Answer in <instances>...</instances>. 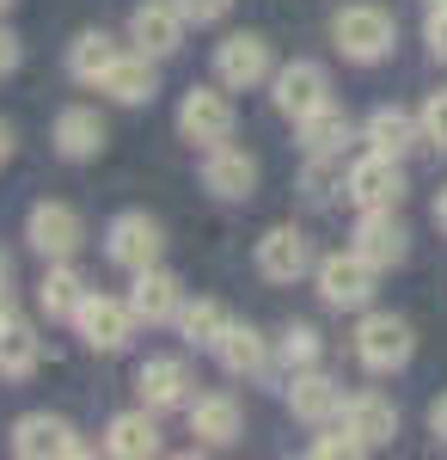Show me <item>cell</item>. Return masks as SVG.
Here are the masks:
<instances>
[{"instance_id": "obj_7", "label": "cell", "mask_w": 447, "mask_h": 460, "mask_svg": "<svg viewBox=\"0 0 447 460\" xmlns=\"http://www.w3.org/2000/svg\"><path fill=\"white\" fill-rule=\"evenodd\" d=\"M405 160H392V154H362V160H349L344 172V197L355 203V209H399L405 203Z\"/></svg>"}, {"instance_id": "obj_24", "label": "cell", "mask_w": 447, "mask_h": 460, "mask_svg": "<svg viewBox=\"0 0 447 460\" xmlns=\"http://www.w3.org/2000/svg\"><path fill=\"white\" fill-rule=\"evenodd\" d=\"M344 424L355 429L362 448L374 455V448H386V442L399 436V405L380 399V393H355V399H344Z\"/></svg>"}, {"instance_id": "obj_40", "label": "cell", "mask_w": 447, "mask_h": 460, "mask_svg": "<svg viewBox=\"0 0 447 460\" xmlns=\"http://www.w3.org/2000/svg\"><path fill=\"white\" fill-rule=\"evenodd\" d=\"M435 227H442V234H447V184H442V190H435Z\"/></svg>"}, {"instance_id": "obj_34", "label": "cell", "mask_w": 447, "mask_h": 460, "mask_svg": "<svg viewBox=\"0 0 447 460\" xmlns=\"http://www.w3.org/2000/svg\"><path fill=\"white\" fill-rule=\"evenodd\" d=\"M307 455H312V460H355V455H368V448H362V436L344 424V429H331V436H319Z\"/></svg>"}, {"instance_id": "obj_39", "label": "cell", "mask_w": 447, "mask_h": 460, "mask_svg": "<svg viewBox=\"0 0 447 460\" xmlns=\"http://www.w3.org/2000/svg\"><path fill=\"white\" fill-rule=\"evenodd\" d=\"M6 160H13V123L0 117V166H6Z\"/></svg>"}, {"instance_id": "obj_42", "label": "cell", "mask_w": 447, "mask_h": 460, "mask_svg": "<svg viewBox=\"0 0 447 460\" xmlns=\"http://www.w3.org/2000/svg\"><path fill=\"white\" fill-rule=\"evenodd\" d=\"M0 283H13V264H6V252H0Z\"/></svg>"}, {"instance_id": "obj_36", "label": "cell", "mask_w": 447, "mask_h": 460, "mask_svg": "<svg viewBox=\"0 0 447 460\" xmlns=\"http://www.w3.org/2000/svg\"><path fill=\"white\" fill-rule=\"evenodd\" d=\"M423 43H429V56L447 62V6H429V25H423Z\"/></svg>"}, {"instance_id": "obj_28", "label": "cell", "mask_w": 447, "mask_h": 460, "mask_svg": "<svg viewBox=\"0 0 447 460\" xmlns=\"http://www.w3.org/2000/svg\"><path fill=\"white\" fill-rule=\"evenodd\" d=\"M301 147L307 154H344L349 147V136H355V123H349V111H337V105H319V111H307L301 123Z\"/></svg>"}, {"instance_id": "obj_11", "label": "cell", "mask_w": 447, "mask_h": 460, "mask_svg": "<svg viewBox=\"0 0 447 460\" xmlns=\"http://www.w3.org/2000/svg\"><path fill=\"white\" fill-rule=\"evenodd\" d=\"M203 190L221 197V203H245V197L258 190V154L240 147L233 136L215 142V147H203Z\"/></svg>"}, {"instance_id": "obj_35", "label": "cell", "mask_w": 447, "mask_h": 460, "mask_svg": "<svg viewBox=\"0 0 447 460\" xmlns=\"http://www.w3.org/2000/svg\"><path fill=\"white\" fill-rule=\"evenodd\" d=\"M178 6H184L190 25H221V19L233 13V0H178Z\"/></svg>"}, {"instance_id": "obj_41", "label": "cell", "mask_w": 447, "mask_h": 460, "mask_svg": "<svg viewBox=\"0 0 447 460\" xmlns=\"http://www.w3.org/2000/svg\"><path fill=\"white\" fill-rule=\"evenodd\" d=\"M19 307H13V283H0V319H13Z\"/></svg>"}, {"instance_id": "obj_9", "label": "cell", "mask_w": 447, "mask_h": 460, "mask_svg": "<svg viewBox=\"0 0 447 460\" xmlns=\"http://www.w3.org/2000/svg\"><path fill=\"white\" fill-rule=\"evenodd\" d=\"M178 136L190 147H215L233 136V99H227V86L215 80V86H190L184 99H178Z\"/></svg>"}, {"instance_id": "obj_26", "label": "cell", "mask_w": 447, "mask_h": 460, "mask_svg": "<svg viewBox=\"0 0 447 460\" xmlns=\"http://www.w3.org/2000/svg\"><path fill=\"white\" fill-rule=\"evenodd\" d=\"M43 362V338L31 319H0V381H31Z\"/></svg>"}, {"instance_id": "obj_37", "label": "cell", "mask_w": 447, "mask_h": 460, "mask_svg": "<svg viewBox=\"0 0 447 460\" xmlns=\"http://www.w3.org/2000/svg\"><path fill=\"white\" fill-rule=\"evenodd\" d=\"M13 68H19V37H13L6 25H0V80H6Z\"/></svg>"}, {"instance_id": "obj_4", "label": "cell", "mask_w": 447, "mask_h": 460, "mask_svg": "<svg viewBox=\"0 0 447 460\" xmlns=\"http://www.w3.org/2000/svg\"><path fill=\"white\" fill-rule=\"evenodd\" d=\"M160 252H166V227L153 221L147 209H123L110 215V227H104V258L117 264V270H147V264H160Z\"/></svg>"}, {"instance_id": "obj_16", "label": "cell", "mask_w": 447, "mask_h": 460, "mask_svg": "<svg viewBox=\"0 0 447 460\" xmlns=\"http://www.w3.org/2000/svg\"><path fill=\"white\" fill-rule=\"evenodd\" d=\"M258 277L264 283H301V277H312V240L301 234V227H270L264 240H258Z\"/></svg>"}, {"instance_id": "obj_25", "label": "cell", "mask_w": 447, "mask_h": 460, "mask_svg": "<svg viewBox=\"0 0 447 460\" xmlns=\"http://www.w3.org/2000/svg\"><path fill=\"white\" fill-rule=\"evenodd\" d=\"M362 142L374 147V154L405 160V154L423 142V123H416L411 111H399V105H380V111H368V123H362Z\"/></svg>"}, {"instance_id": "obj_14", "label": "cell", "mask_w": 447, "mask_h": 460, "mask_svg": "<svg viewBox=\"0 0 447 460\" xmlns=\"http://www.w3.org/2000/svg\"><path fill=\"white\" fill-rule=\"evenodd\" d=\"M270 105L288 123H301L307 111L331 105V74H325V62H288V68H276L270 74Z\"/></svg>"}, {"instance_id": "obj_6", "label": "cell", "mask_w": 447, "mask_h": 460, "mask_svg": "<svg viewBox=\"0 0 447 460\" xmlns=\"http://www.w3.org/2000/svg\"><path fill=\"white\" fill-rule=\"evenodd\" d=\"M276 74V49L264 31H233L215 43V80L227 86V93H251V86H264Z\"/></svg>"}, {"instance_id": "obj_44", "label": "cell", "mask_w": 447, "mask_h": 460, "mask_svg": "<svg viewBox=\"0 0 447 460\" xmlns=\"http://www.w3.org/2000/svg\"><path fill=\"white\" fill-rule=\"evenodd\" d=\"M429 6H447V0H429Z\"/></svg>"}, {"instance_id": "obj_18", "label": "cell", "mask_w": 447, "mask_h": 460, "mask_svg": "<svg viewBox=\"0 0 447 460\" xmlns=\"http://www.w3.org/2000/svg\"><path fill=\"white\" fill-rule=\"evenodd\" d=\"M129 307H136L141 325H178V314H184V283H178L166 264H147V270H136V283H129Z\"/></svg>"}, {"instance_id": "obj_1", "label": "cell", "mask_w": 447, "mask_h": 460, "mask_svg": "<svg viewBox=\"0 0 447 460\" xmlns=\"http://www.w3.org/2000/svg\"><path fill=\"white\" fill-rule=\"evenodd\" d=\"M331 43H337L344 62L374 68V62L392 56V43H399V19H392L386 6H374V0H355V6H344V13L331 19Z\"/></svg>"}, {"instance_id": "obj_15", "label": "cell", "mask_w": 447, "mask_h": 460, "mask_svg": "<svg viewBox=\"0 0 447 460\" xmlns=\"http://www.w3.org/2000/svg\"><path fill=\"white\" fill-rule=\"evenodd\" d=\"M349 246L362 252L374 270H399V264L411 258V227L399 221V209H362L355 234H349Z\"/></svg>"}, {"instance_id": "obj_8", "label": "cell", "mask_w": 447, "mask_h": 460, "mask_svg": "<svg viewBox=\"0 0 447 460\" xmlns=\"http://www.w3.org/2000/svg\"><path fill=\"white\" fill-rule=\"evenodd\" d=\"M136 325H141L136 307H129V301H117V295H99V288H86V301H80V314H74V332L86 338V350H99V356L129 350Z\"/></svg>"}, {"instance_id": "obj_31", "label": "cell", "mask_w": 447, "mask_h": 460, "mask_svg": "<svg viewBox=\"0 0 447 460\" xmlns=\"http://www.w3.org/2000/svg\"><path fill=\"white\" fill-rule=\"evenodd\" d=\"M344 154H307V172H301V190H307V203H331L337 190H344Z\"/></svg>"}, {"instance_id": "obj_32", "label": "cell", "mask_w": 447, "mask_h": 460, "mask_svg": "<svg viewBox=\"0 0 447 460\" xmlns=\"http://www.w3.org/2000/svg\"><path fill=\"white\" fill-rule=\"evenodd\" d=\"M276 350H282V368L294 375V368H312V362L325 356V338H319V325H307V319H294V325L282 332V344H276Z\"/></svg>"}, {"instance_id": "obj_10", "label": "cell", "mask_w": 447, "mask_h": 460, "mask_svg": "<svg viewBox=\"0 0 447 460\" xmlns=\"http://www.w3.org/2000/svg\"><path fill=\"white\" fill-rule=\"evenodd\" d=\"M184 31H190V19H184L178 0H141L136 13H129V49L153 56V62L178 56L184 49Z\"/></svg>"}, {"instance_id": "obj_12", "label": "cell", "mask_w": 447, "mask_h": 460, "mask_svg": "<svg viewBox=\"0 0 447 460\" xmlns=\"http://www.w3.org/2000/svg\"><path fill=\"white\" fill-rule=\"evenodd\" d=\"M136 399L147 411H184L197 399V375L184 356H147L136 368Z\"/></svg>"}, {"instance_id": "obj_20", "label": "cell", "mask_w": 447, "mask_h": 460, "mask_svg": "<svg viewBox=\"0 0 447 460\" xmlns=\"http://www.w3.org/2000/svg\"><path fill=\"white\" fill-rule=\"evenodd\" d=\"M184 418H190V436L203 442V448H233L245 429V411L233 393H197L190 405H184Z\"/></svg>"}, {"instance_id": "obj_5", "label": "cell", "mask_w": 447, "mask_h": 460, "mask_svg": "<svg viewBox=\"0 0 447 460\" xmlns=\"http://www.w3.org/2000/svg\"><path fill=\"white\" fill-rule=\"evenodd\" d=\"M25 240H31V252L43 258V264H62V258H80V246H86V221H80L74 203L43 197V203H31V215H25Z\"/></svg>"}, {"instance_id": "obj_17", "label": "cell", "mask_w": 447, "mask_h": 460, "mask_svg": "<svg viewBox=\"0 0 447 460\" xmlns=\"http://www.w3.org/2000/svg\"><path fill=\"white\" fill-rule=\"evenodd\" d=\"M104 142H110V129H104L99 105H62L56 123H49V147L62 160H99Z\"/></svg>"}, {"instance_id": "obj_38", "label": "cell", "mask_w": 447, "mask_h": 460, "mask_svg": "<svg viewBox=\"0 0 447 460\" xmlns=\"http://www.w3.org/2000/svg\"><path fill=\"white\" fill-rule=\"evenodd\" d=\"M429 436H435V442L447 448V393L435 399V405H429Z\"/></svg>"}, {"instance_id": "obj_3", "label": "cell", "mask_w": 447, "mask_h": 460, "mask_svg": "<svg viewBox=\"0 0 447 460\" xmlns=\"http://www.w3.org/2000/svg\"><path fill=\"white\" fill-rule=\"evenodd\" d=\"M411 350H416L411 319H399V314H362V325H355V362H362L368 375H399V368L411 362Z\"/></svg>"}, {"instance_id": "obj_30", "label": "cell", "mask_w": 447, "mask_h": 460, "mask_svg": "<svg viewBox=\"0 0 447 460\" xmlns=\"http://www.w3.org/2000/svg\"><path fill=\"white\" fill-rule=\"evenodd\" d=\"M227 325H233V314L221 301H184V314H178V332H184L190 350H215Z\"/></svg>"}, {"instance_id": "obj_13", "label": "cell", "mask_w": 447, "mask_h": 460, "mask_svg": "<svg viewBox=\"0 0 447 460\" xmlns=\"http://www.w3.org/2000/svg\"><path fill=\"white\" fill-rule=\"evenodd\" d=\"M13 455L19 460H74L86 455V442H80V429L68 418H56V411H25L19 424H13Z\"/></svg>"}, {"instance_id": "obj_29", "label": "cell", "mask_w": 447, "mask_h": 460, "mask_svg": "<svg viewBox=\"0 0 447 460\" xmlns=\"http://www.w3.org/2000/svg\"><path fill=\"white\" fill-rule=\"evenodd\" d=\"M117 56H123V43H117L110 31H80L68 43V74L80 80V86H99V74L110 68Z\"/></svg>"}, {"instance_id": "obj_21", "label": "cell", "mask_w": 447, "mask_h": 460, "mask_svg": "<svg viewBox=\"0 0 447 460\" xmlns=\"http://www.w3.org/2000/svg\"><path fill=\"white\" fill-rule=\"evenodd\" d=\"M99 93L110 105H153V93H160V62L141 56V49H123V56L99 74Z\"/></svg>"}, {"instance_id": "obj_2", "label": "cell", "mask_w": 447, "mask_h": 460, "mask_svg": "<svg viewBox=\"0 0 447 460\" xmlns=\"http://www.w3.org/2000/svg\"><path fill=\"white\" fill-rule=\"evenodd\" d=\"M374 264L362 258V252H331V258H319L312 264V283H319V301L325 307H337V314H362L368 301H374Z\"/></svg>"}, {"instance_id": "obj_23", "label": "cell", "mask_w": 447, "mask_h": 460, "mask_svg": "<svg viewBox=\"0 0 447 460\" xmlns=\"http://www.w3.org/2000/svg\"><path fill=\"white\" fill-rule=\"evenodd\" d=\"M215 362H221L233 381H258V375L270 368V338H264L258 325H240V319H233V325L221 332V344H215Z\"/></svg>"}, {"instance_id": "obj_33", "label": "cell", "mask_w": 447, "mask_h": 460, "mask_svg": "<svg viewBox=\"0 0 447 460\" xmlns=\"http://www.w3.org/2000/svg\"><path fill=\"white\" fill-rule=\"evenodd\" d=\"M416 123H423V142L435 147V154H447V86L423 99V111H416Z\"/></svg>"}, {"instance_id": "obj_27", "label": "cell", "mask_w": 447, "mask_h": 460, "mask_svg": "<svg viewBox=\"0 0 447 460\" xmlns=\"http://www.w3.org/2000/svg\"><path fill=\"white\" fill-rule=\"evenodd\" d=\"M80 301H86V277L74 270V258L49 264V270H43V283H37V314L49 319V325H56V319H68V325H74Z\"/></svg>"}, {"instance_id": "obj_19", "label": "cell", "mask_w": 447, "mask_h": 460, "mask_svg": "<svg viewBox=\"0 0 447 460\" xmlns=\"http://www.w3.org/2000/svg\"><path fill=\"white\" fill-rule=\"evenodd\" d=\"M288 411H294L301 424H331V418H344V381H331L319 362H312V368H294V375H288Z\"/></svg>"}, {"instance_id": "obj_22", "label": "cell", "mask_w": 447, "mask_h": 460, "mask_svg": "<svg viewBox=\"0 0 447 460\" xmlns=\"http://www.w3.org/2000/svg\"><path fill=\"white\" fill-rule=\"evenodd\" d=\"M160 411H147V405H136V411H117L110 424H104L99 448L117 460H153L160 455V424H153Z\"/></svg>"}, {"instance_id": "obj_43", "label": "cell", "mask_w": 447, "mask_h": 460, "mask_svg": "<svg viewBox=\"0 0 447 460\" xmlns=\"http://www.w3.org/2000/svg\"><path fill=\"white\" fill-rule=\"evenodd\" d=\"M6 6H13V0H0V13H6Z\"/></svg>"}]
</instances>
